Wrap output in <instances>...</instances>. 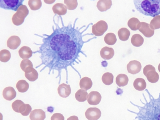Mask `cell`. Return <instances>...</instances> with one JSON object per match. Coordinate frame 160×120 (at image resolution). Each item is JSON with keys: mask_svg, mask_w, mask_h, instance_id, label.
Masks as SVG:
<instances>
[{"mask_svg": "<svg viewBox=\"0 0 160 120\" xmlns=\"http://www.w3.org/2000/svg\"><path fill=\"white\" fill-rule=\"evenodd\" d=\"M24 0H0L1 8L16 11L23 5Z\"/></svg>", "mask_w": 160, "mask_h": 120, "instance_id": "obj_5", "label": "cell"}, {"mask_svg": "<svg viewBox=\"0 0 160 120\" xmlns=\"http://www.w3.org/2000/svg\"><path fill=\"white\" fill-rule=\"evenodd\" d=\"M18 53L21 58L25 59L30 57L32 55V52L29 47L23 46L19 49Z\"/></svg>", "mask_w": 160, "mask_h": 120, "instance_id": "obj_21", "label": "cell"}, {"mask_svg": "<svg viewBox=\"0 0 160 120\" xmlns=\"http://www.w3.org/2000/svg\"><path fill=\"white\" fill-rule=\"evenodd\" d=\"M143 73L148 81L151 83H155L159 80V75L156 72L155 67L151 65H147L144 67Z\"/></svg>", "mask_w": 160, "mask_h": 120, "instance_id": "obj_6", "label": "cell"}, {"mask_svg": "<svg viewBox=\"0 0 160 120\" xmlns=\"http://www.w3.org/2000/svg\"><path fill=\"white\" fill-rule=\"evenodd\" d=\"M45 117V113L41 109L32 110L29 115L31 120H44Z\"/></svg>", "mask_w": 160, "mask_h": 120, "instance_id": "obj_14", "label": "cell"}, {"mask_svg": "<svg viewBox=\"0 0 160 120\" xmlns=\"http://www.w3.org/2000/svg\"><path fill=\"white\" fill-rule=\"evenodd\" d=\"M31 110L32 107L29 104L24 103L20 106L19 111L22 116H27L29 114Z\"/></svg>", "mask_w": 160, "mask_h": 120, "instance_id": "obj_31", "label": "cell"}, {"mask_svg": "<svg viewBox=\"0 0 160 120\" xmlns=\"http://www.w3.org/2000/svg\"><path fill=\"white\" fill-rule=\"evenodd\" d=\"M131 41V43L133 46L139 47L143 44L144 39L141 35L136 34L132 36Z\"/></svg>", "mask_w": 160, "mask_h": 120, "instance_id": "obj_24", "label": "cell"}, {"mask_svg": "<svg viewBox=\"0 0 160 120\" xmlns=\"http://www.w3.org/2000/svg\"><path fill=\"white\" fill-rule=\"evenodd\" d=\"M128 76L124 74H118L116 78V83L119 87H123L127 85L128 83Z\"/></svg>", "mask_w": 160, "mask_h": 120, "instance_id": "obj_22", "label": "cell"}, {"mask_svg": "<svg viewBox=\"0 0 160 120\" xmlns=\"http://www.w3.org/2000/svg\"><path fill=\"white\" fill-rule=\"evenodd\" d=\"M21 40L18 36H12L8 40L7 46L10 49L12 50L16 49L21 44Z\"/></svg>", "mask_w": 160, "mask_h": 120, "instance_id": "obj_17", "label": "cell"}, {"mask_svg": "<svg viewBox=\"0 0 160 120\" xmlns=\"http://www.w3.org/2000/svg\"><path fill=\"white\" fill-rule=\"evenodd\" d=\"M20 66L22 70L24 71L25 68L28 67H33V64L32 62L29 59H24L21 61Z\"/></svg>", "mask_w": 160, "mask_h": 120, "instance_id": "obj_37", "label": "cell"}, {"mask_svg": "<svg viewBox=\"0 0 160 120\" xmlns=\"http://www.w3.org/2000/svg\"><path fill=\"white\" fill-rule=\"evenodd\" d=\"M101 112L96 107H90L85 112L86 117L88 120H98L101 117Z\"/></svg>", "mask_w": 160, "mask_h": 120, "instance_id": "obj_8", "label": "cell"}, {"mask_svg": "<svg viewBox=\"0 0 160 120\" xmlns=\"http://www.w3.org/2000/svg\"><path fill=\"white\" fill-rule=\"evenodd\" d=\"M101 57L105 60L112 58L114 54V51L112 48L105 46L102 48L100 51Z\"/></svg>", "mask_w": 160, "mask_h": 120, "instance_id": "obj_16", "label": "cell"}, {"mask_svg": "<svg viewBox=\"0 0 160 120\" xmlns=\"http://www.w3.org/2000/svg\"><path fill=\"white\" fill-rule=\"evenodd\" d=\"M158 69L159 71L160 72V63L159 64L158 67Z\"/></svg>", "mask_w": 160, "mask_h": 120, "instance_id": "obj_40", "label": "cell"}, {"mask_svg": "<svg viewBox=\"0 0 160 120\" xmlns=\"http://www.w3.org/2000/svg\"><path fill=\"white\" fill-rule=\"evenodd\" d=\"M101 98V95L99 92L92 91L88 95L87 101L90 105H96L99 104Z\"/></svg>", "mask_w": 160, "mask_h": 120, "instance_id": "obj_11", "label": "cell"}, {"mask_svg": "<svg viewBox=\"0 0 160 120\" xmlns=\"http://www.w3.org/2000/svg\"><path fill=\"white\" fill-rule=\"evenodd\" d=\"M88 96V92L85 90L79 89L75 94V97L77 101L82 102L86 101Z\"/></svg>", "mask_w": 160, "mask_h": 120, "instance_id": "obj_25", "label": "cell"}, {"mask_svg": "<svg viewBox=\"0 0 160 120\" xmlns=\"http://www.w3.org/2000/svg\"><path fill=\"white\" fill-rule=\"evenodd\" d=\"M11 57V54L9 51L6 49L1 50L0 52V60L2 62L8 61Z\"/></svg>", "mask_w": 160, "mask_h": 120, "instance_id": "obj_33", "label": "cell"}, {"mask_svg": "<svg viewBox=\"0 0 160 120\" xmlns=\"http://www.w3.org/2000/svg\"><path fill=\"white\" fill-rule=\"evenodd\" d=\"M67 120H79L78 117L76 116H72L68 117Z\"/></svg>", "mask_w": 160, "mask_h": 120, "instance_id": "obj_39", "label": "cell"}, {"mask_svg": "<svg viewBox=\"0 0 160 120\" xmlns=\"http://www.w3.org/2000/svg\"><path fill=\"white\" fill-rule=\"evenodd\" d=\"M24 103L19 100H17L14 101L12 104V107L15 112L19 113V109L20 106Z\"/></svg>", "mask_w": 160, "mask_h": 120, "instance_id": "obj_36", "label": "cell"}, {"mask_svg": "<svg viewBox=\"0 0 160 120\" xmlns=\"http://www.w3.org/2000/svg\"><path fill=\"white\" fill-rule=\"evenodd\" d=\"M133 85L136 90L142 91L145 89L146 87V83L143 79L138 78L134 81Z\"/></svg>", "mask_w": 160, "mask_h": 120, "instance_id": "obj_23", "label": "cell"}, {"mask_svg": "<svg viewBox=\"0 0 160 120\" xmlns=\"http://www.w3.org/2000/svg\"><path fill=\"white\" fill-rule=\"evenodd\" d=\"M2 95L6 100L11 101L16 97V92L12 87L9 86L4 89L2 92Z\"/></svg>", "mask_w": 160, "mask_h": 120, "instance_id": "obj_15", "label": "cell"}, {"mask_svg": "<svg viewBox=\"0 0 160 120\" xmlns=\"http://www.w3.org/2000/svg\"><path fill=\"white\" fill-rule=\"evenodd\" d=\"M51 120H64L63 116L60 113L53 114L51 117Z\"/></svg>", "mask_w": 160, "mask_h": 120, "instance_id": "obj_38", "label": "cell"}, {"mask_svg": "<svg viewBox=\"0 0 160 120\" xmlns=\"http://www.w3.org/2000/svg\"><path fill=\"white\" fill-rule=\"evenodd\" d=\"M116 35L112 33H107L105 36L104 41L107 44L112 45L114 44L117 41Z\"/></svg>", "mask_w": 160, "mask_h": 120, "instance_id": "obj_29", "label": "cell"}, {"mask_svg": "<svg viewBox=\"0 0 160 120\" xmlns=\"http://www.w3.org/2000/svg\"><path fill=\"white\" fill-rule=\"evenodd\" d=\"M102 80L103 83L105 85H110L113 82V76L110 73H105L102 75Z\"/></svg>", "mask_w": 160, "mask_h": 120, "instance_id": "obj_30", "label": "cell"}, {"mask_svg": "<svg viewBox=\"0 0 160 120\" xmlns=\"http://www.w3.org/2000/svg\"><path fill=\"white\" fill-rule=\"evenodd\" d=\"M16 87L19 92L24 93L28 90L29 87V85L26 80H20L17 83Z\"/></svg>", "mask_w": 160, "mask_h": 120, "instance_id": "obj_27", "label": "cell"}, {"mask_svg": "<svg viewBox=\"0 0 160 120\" xmlns=\"http://www.w3.org/2000/svg\"><path fill=\"white\" fill-rule=\"evenodd\" d=\"M28 4L32 10H36L41 8L42 2L41 0H29Z\"/></svg>", "mask_w": 160, "mask_h": 120, "instance_id": "obj_34", "label": "cell"}, {"mask_svg": "<svg viewBox=\"0 0 160 120\" xmlns=\"http://www.w3.org/2000/svg\"><path fill=\"white\" fill-rule=\"evenodd\" d=\"M55 27L52 26L53 32L50 35H42L35 34L42 39L39 50L33 52L38 53L43 64L51 68H59L64 62L72 60L78 51L76 31L70 25L65 26L62 20V26L53 18Z\"/></svg>", "mask_w": 160, "mask_h": 120, "instance_id": "obj_1", "label": "cell"}, {"mask_svg": "<svg viewBox=\"0 0 160 120\" xmlns=\"http://www.w3.org/2000/svg\"><path fill=\"white\" fill-rule=\"evenodd\" d=\"M138 30L146 37L149 38L154 33V30L150 27L149 24L145 22H141Z\"/></svg>", "mask_w": 160, "mask_h": 120, "instance_id": "obj_10", "label": "cell"}, {"mask_svg": "<svg viewBox=\"0 0 160 120\" xmlns=\"http://www.w3.org/2000/svg\"><path fill=\"white\" fill-rule=\"evenodd\" d=\"M136 9L148 16L155 17L160 14V0H134Z\"/></svg>", "mask_w": 160, "mask_h": 120, "instance_id": "obj_3", "label": "cell"}, {"mask_svg": "<svg viewBox=\"0 0 160 120\" xmlns=\"http://www.w3.org/2000/svg\"><path fill=\"white\" fill-rule=\"evenodd\" d=\"M64 3L66 4L67 8L70 10L75 9L78 4L77 0H64Z\"/></svg>", "mask_w": 160, "mask_h": 120, "instance_id": "obj_35", "label": "cell"}, {"mask_svg": "<svg viewBox=\"0 0 160 120\" xmlns=\"http://www.w3.org/2000/svg\"><path fill=\"white\" fill-rule=\"evenodd\" d=\"M130 34L129 30L126 28H122L118 31L119 39L121 41H125L127 40Z\"/></svg>", "mask_w": 160, "mask_h": 120, "instance_id": "obj_28", "label": "cell"}, {"mask_svg": "<svg viewBox=\"0 0 160 120\" xmlns=\"http://www.w3.org/2000/svg\"><path fill=\"white\" fill-rule=\"evenodd\" d=\"M66 6L63 4L57 3L53 5L52 8V10L55 14L59 15L65 14L67 12Z\"/></svg>", "mask_w": 160, "mask_h": 120, "instance_id": "obj_19", "label": "cell"}, {"mask_svg": "<svg viewBox=\"0 0 160 120\" xmlns=\"http://www.w3.org/2000/svg\"><path fill=\"white\" fill-rule=\"evenodd\" d=\"M141 22L139 19L134 17L130 19L128 22V25L130 29L134 31L138 30L140 26Z\"/></svg>", "mask_w": 160, "mask_h": 120, "instance_id": "obj_26", "label": "cell"}, {"mask_svg": "<svg viewBox=\"0 0 160 120\" xmlns=\"http://www.w3.org/2000/svg\"><path fill=\"white\" fill-rule=\"evenodd\" d=\"M112 5L111 0H100L98 1L97 7L100 11L103 12L110 8Z\"/></svg>", "mask_w": 160, "mask_h": 120, "instance_id": "obj_18", "label": "cell"}, {"mask_svg": "<svg viewBox=\"0 0 160 120\" xmlns=\"http://www.w3.org/2000/svg\"><path fill=\"white\" fill-rule=\"evenodd\" d=\"M108 28L107 23L104 20H100L92 26V32L96 36L103 35Z\"/></svg>", "mask_w": 160, "mask_h": 120, "instance_id": "obj_7", "label": "cell"}, {"mask_svg": "<svg viewBox=\"0 0 160 120\" xmlns=\"http://www.w3.org/2000/svg\"><path fill=\"white\" fill-rule=\"evenodd\" d=\"M58 93L61 97L66 98L71 93L70 85L64 83L59 85L58 88Z\"/></svg>", "mask_w": 160, "mask_h": 120, "instance_id": "obj_13", "label": "cell"}, {"mask_svg": "<svg viewBox=\"0 0 160 120\" xmlns=\"http://www.w3.org/2000/svg\"><path fill=\"white\" fill-rule=\"evenodd\" d=\"M28 10L27 6L24 5L21 6L12 16V20L13 23L16 25L22 24L24 19L28 14Z\"/></svg>", "mask_w": 160, "mask_h": 120, "instance_id": "obj_4", "label": "cell"}, {"mask_svg": "<svg viewBox=\"0 0 160 120\" xmlns=\"http://www.w3.org/2000/svg\"><path fill=\"white\" fill-rule=\"evenodd\" d=\"M92 82L91 79L85 77L82 78L80 81L79 85L81 89L87 90L92 87Z\"/></svg>", "mask_w": 160, "mask_h": 120, "instance_id": "obj_20", "label": "cell"}, {"mask_svg": "<svg viewBox=\"0 0 160 120\" xmlns=\"http://www.w3.org/2000/svg\"><path fill=\"white\" fill-rule=\"evenodd\" d=\"M152 97L149 102L139 108L138 120H160V97Z\"/></svg>", "mask_w": 160, "mask_h": 120, "instance_id": "obj_2", "label": "cell"}, {"mask_svg": "<svg viewBox=\"0 0 160 120\" xmlns=\"http://www.w3.org/2000/svg\"><path fill=\"white\" fill-rule=\"evenodd\" d=\"M127 67L129 73L135 74L140 71L142 65L137 60H132L127 65Z\"/></svg>", "mask_w": 160, "mask_h": 120, "instance_id": "obj_9", "label": "cell"}, {"mask_svg": "<svg viewBox=\"0 0 160 120\" xmlns=\"http://www.w3.org/2000/svg\"><path fill=\"white\" fill-rule=\"evenodd\" d=\"M149 25L151 29L154 30L160 28V15L154 17L151 20Z\"/></svg>", "mask_w": 160, "mask_h": 120, "instance_id": "obj_32", "label": "cell"}, {"mask_svg": "<svg viewBox=\"0 0 160 120\" xmlns=\"http://www.w3.org/2000/svg\"><path fill=\"white\" fill-rule=\"evenodd\" d=\"M24 72L26 78L30 81H34L38 78V73L33 67H28L25 68Z\"/></svg>", "mask_w": 160, "mask_h": 120, "instance_id": "obj_12", "label": "cell"}]
</instances>
